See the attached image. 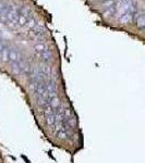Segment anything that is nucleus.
Listing matches in <instances>:
<instances>
[{"mask_svg": "<svg viewBox=\"0 0 145 163\" xmlns=\"http://www.w3.org/2000/svg\"><path fill=\"white\" fill-rule=\"evenodd\" d=\"M58 136L59 137H61V138H65V137H67V133H65V132H59Z\"/></svg>", "mask_w": 145, "mask_h": 163, "instance_id": "7ed1b4c3", "label": "nucleus"}, {"mask_svg": "<svg viewBox=\"0 0 145 163\" xmlns=\"http://www.w3.org/2000/svg\"><path fill=\"white\" fill-rule=\"evenodd\" d=\"M50 107L52 109H57L60 107V100L57 96H54L51 98V101H50Z\"/></svg>", "mask_w": 145, "mask_h": 163, "instance_id": "f257e3e1", "label": "nucleus"}, {"mask_svg": "<svg viewBox=\"0 0 145 163\" xmlns=\"http://www.w3.org/2000/svg\"><path fill=\"white\" fill-rule=\"evenodd\" d=\"M46 123H47V125H49V126H54V125L57 123V119H56V117H55L54 114H51V115L46 117Z\"/></svg>", "mask_w": 145, "mask_h": 163, "instance_id": "f03ea898", "label": "nucleus"}, {"mask_svg": "<svg viewBox=\"0 0 145 163\" xmlns=\"http://www.w3.org/2000/svg\"><path fill=\"white\" fill-rule=\"evenodd\" d=\"M65 117H70V114H71V112H70V110H68V109H65Z\"/></svg>", "mask_w": 145, "mask_h": 163, "instance_id": "20e7f679", "label": "nucleus"}]
</instances>
